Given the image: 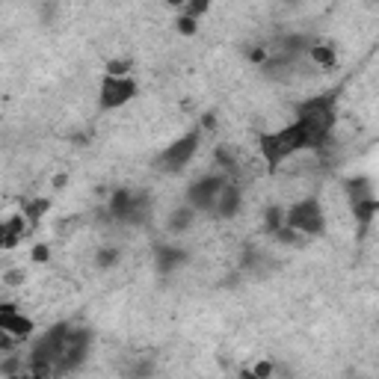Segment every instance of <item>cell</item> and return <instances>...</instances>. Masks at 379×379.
Segmentation results:
<instances>
[{
  "label": "cell",
  "mask_w": 379,
  "mask_h": 379,
  "mask_svg": "<svg viewBox=\"0 0 379 379\" xmlns=\"http://www.w3.org/2000/svg\"><path fill=\"white\" fill-rule=\"evenodd\" d=\"M47 258H51V246H47V243L33 246V261H36V264H45Z\"/></svg>",
  "instance_id": "44dd1931"
},
{
  "label": "cell",
  "mask_w": 379,
  "mask_h": 379,
  "mask_svg": "<svg viewBox=\"0 0 379 379\" xmlns=\"http://www.w3.org/2000/svg\"><path fill=\"white\" fill-rule=\"evenodd\" d=\"M240 207H243V190L237 184H231V181H225L222 193H220V198H216L211 214L216 216V220H234V216L240 214Z\"/></svg>",
  "instance_id": "9c48e42d"
},
{
  "label": "cell",
  "mask_w": 379,
  "mask_h": 379,
  "mask_svg": "<svg viewBox=\"0 0 379 379\" xmlns=\"http://www.w3.org/2000/svg\"><path fill=\"white\" fill-rule=\"evenodd\" d=\"M198 142H202V134H198V130H190V134L178 137L175 142H169V146L160 151V157L154 160V166L160 169V172H181L190 160L196 157Z\"/></svg>",
  "instance_id": "277c9868"
},
{
  "label": "cell",
  "mask_w": 379,
  "mask_h": 379,
  "mask_svg": "<svg viewBox=\"0 0 379 379\" xmlns=\"http://www.w3.org/2000/svg\"><path fill=\"white\" fill-rule=\"evenodd\" d=\"M187 0H166V6H184Z\"/></svg>",
  "instance_id": "cb8c5ba5"
},
{
  "label": "cell",
  "mask_w": 379,
  "mask_h": 379,
  "mask_svg": "<svg viewBox=\"0 0 379 379\" xmlns=\"http://www.w3.org/2000/svg\"><path fill=\"white\" fill-rule=\"evenodd\" d=\"M89 344H92V335H89L87 329H71V332H69V344H65L60 362H56V376L78 371V367L87 362Z\"/></svg>",
  "instance_id": "52a82bcc"
},
{
  "label": "cell",
  "mask_w": 379,
  "mask_h": 379,
  "mask_svg": "<svg viewBox=\"0 0 379 379\" xmlns=\"http://www.w3.org/2000/svg\"><path fill=\"white\" fill-rule=\"evenodd\" d=\"M284 216H288V211H282V207H267V214H264V229H267L270 234H276L282 225L288 222Z\"/></svg>",
  "instance_id": "9a60e30c"
},
{
  "label": "cell",
  "mask_w": 379,
  "mask_h": 379,
  "mask_svg": "<svg viewBox=\"0 0 379 379\" xmlns=\"http://www.w3.org/2000/svg\"><path fill=\"white\" fill-rule=\"evenodd\" d=\"M193 220H196V207L181 205V207H175V211L169 214L166 229L172 231V234H184V231H190V225H193Z\"/></svg>",
  "instance_id": "5bb4252c"
},
{
  "label": "cell",
  "mask_w": 379,
  "mask_h": 379,
  "mask_svg": "<svg viewBox=\"0 0 379 379\" xmlns=\"http://www.w3.org/2000/svg\"><path fill=\"white\" fill-rule=\"evenodd\" d=\"M119 249H113V246H107V249H98V255H95V261H98V267L101 270H110V267H116L119 264Z\"/></svg>",
  "instance_id": "2e32d148"
},
{
  "label": "cell",
  "mask_w": 379,
  "mask_h": 379,
  "mask_svg": "<svg viewBox=\"0 0 379 379\" xmlns=\"http://www.w3.org/2000/svg\"><path fill=\"white\" fill-rule=\"evenodd\" d=\"M36 323L30 317H24L21 311H15V306H0V332H6V335H12L18 341H27L33 335Z\"/></svg>",
  "instance_id": "ba28073f"
},
{
  "label": "cell",
  "mask_w": 379,
  "mask_h": 379,
  "mask_svg": "<svg viewBox=\"0 0 379 379\" xmlns=\"http://www.w3.org/2000/svg\"><path fill=\"white\" fill-rule=\"evenodd\" d=\"M284 220H288L290 229L299 231L302 237H320L326 231V214H323V207H320V202L314 196L302 198V202H297V205H290Z\"/></svg>",
  "instance_id": "3957f363"
},
{
  "label": "cell",
  "mask_w": 379,
  "mask_h": 379,
  "mask_svg": "<svg viewBox=\"0 0 379 379\" xmlns=\"http://www.w3.org/2000/svg\"><path fill=\"white\" fill-rule=\"evenodd\" d=\"M344 190H347V198H349V205L353 202H362V198H374V181L371 178H365V175H356V178H347L344 181Z\"/></svg>",
  "instance_id": "7c38bea8"
},
{
  "label": "cell",
  "mask_w": 379,
  "mask_h": 379,
  "mask_svg": "<svg viewBox=\"0 0 379 379\" xmlns=\"http://www.w3.org/2000/svg\"><path fill=\"white\" fill-rule=\"evenodd\" d=\"M308 60L320 65V69H332L338 62V54H335V45L332 42H311L308 47Z\"/></svg>",
  "instance_id": "4fadbf2b"
},
{
  "label": "cell",
  "mask_w": 379,
  "mask_h": 379,
  "mask_svg": "<svg viewBox=\"0 0 379 379\" xmlns=\"http://www.w3.org/2000/svg\"><path fill=\"white\" fill-rule=\"evenodd\" d=\"M137 98V80L134 78H119V74H104L101 80V92H98V104L101 110H119Z\"/></svg>",
  "instance_id": "5b68a950"
},
{
  "label": "cell",
  "mask_w": 379,
  "mask_h": 379,
  "mask_svg": "<svg viewBox=\"0 0 379 379\" xmlns=\"http://www.w3.org/2000/svg\"><path fill=\"white\" fill-rule=\"evenodd\" d=\"M297 122L308 134V151H323L335 128V95H314L297 107Z\"/></svg>",
  "instance_id": "6da1fadb"
},
{
  "label": "cell",
  "mask_w": 379,
  "mask_h": 379,
  "mask_svg": "<svg viewBox=\"0 0 379 379\" xmlns=\"http://www.w3.org/2000/svg\"><path fill=\"white\" fill-rule=\"evenodd\" d=\"M258 148H261V157H264V163H267V169L276 172L284 160H290L293 154H299V151H308V134H306V128H302V122L293 119L290 125L273 130V134H261Z\"/></svg>",
  "instance_id": "7a4b0ae2"
},
{
  "label": "cell",
  "mask_w": 379,
  "mask_h": 379,
  "mask_svg": "<svg viewBox=\"0 0 379 379\" xmlns=\"http://www.w3.org/2000/svg\"><path fill=\"white\" fill-rule=\"evenodd\" d=\"M222 187H225V175H205V178H198V181H193V184H190V190H187V205L196 207V211L211 214L214 205H216V198H220V193H222Z\"/></svg>",
  "instance_id": "8992f818"
},
{
  "label": "cell",
  "mask_w": 379,
  "mask_h": 379,
  "mask_svg": "<svg viewBox=\"0 0 379 379\" xmlns=\"http://www.w3.org/2000/svg\"><path fill=\"white\" fill-rule=\"evenodd\" d=\"M128 71H130V62L128 60H113V62H107V74H119V78H125Z\"/></svg>",
  "instance_id": "ffe728a7"
},
{
  "label": "cell",
  "mask_w": 379,
  "mask_h": 379,
  "mask_svg": "<svg viewBox=\"0 0 379 379\" xmlns=\"http://www.w3.org/2000/svg\"><path fill=\"white\" fill-rule=\"evenodd\" d=\"M47 207H51V205H47L45 198H39V202H27V205H24V216H27L30 222H36V220H42V214L47 211Z\"/></svg>",
  "instance_id": "ac0fdd59"
},
{
  "label": "cell",
  "mask_w": 379,
  "mask_h": 379,
  "mask_svg": "<svg viewBox=\"0 0 379 379\" xmlns=\"http://www.w3.org/2000/svg\"><path fill=\"white\" fill-rule=\"evenodd\" d=\"M207 9H211V0H187V3H184V15H190V18H196V21H198Z\"/></svg>",
  "instance_id": "e0dca14e"
},
{
  "label": "cell",
  "mask_w": 379,
  "mask_h": 379,
  "mask_svg": "<svg viewBox=\"0 0 379 379\" xmlns=\"http://www.w3.org/2000/svg\"><path fill=\"white\" fill-rule=\"evenodd\" d=\"M6 284H18V282H24V270H9L6 276H3Z\"/></svg>",
  "instance_id": "7402d4cb"
},
{
  "label": "cell",
  "mask_w": 379,
  "mask_h": 379,
  "mask_svg": "<svg viewBox=\"0 0 379 379\" xmlns=\"http://www.w3.org/2000/svg\"><path fill=\"white\" fill-rule=\"evenodd\" d=\"M154 261H157L160 273H172L178 267H184V264L190 261V255L184 249H178V246H172V243H160L154 249Z\"/></svg>",
  "instance_id": "30bf717a"
},
{
  "label": "cell",
  "mask_w": 379,
  "mask_h": 379,
  "mask_svg": "<svg viewBox=\"0 0 379 379\" xmlns=\"http://www.w3.org/2000/svg\"><path fill=\"white\" fill-rule=\"evenodd\" d=\"M24 229H27V216L24 214H15V216H9V220L3 222V229H0V237H3V249H12V246L21 243V237H24Z\"/></svg>",
  "instance_id": "8fae6325"
},
{
  "label": "cell",
  "mask_w": 379,
  "mask_h": 379,
  "mask_svg": "<svg viewBox=\"0 0 379 379\" xmlns=\"http://www.w3.org/2000/svg\"><path fill=\"white\" fill-rule=\"evenodd\" d=\"M249 374H252V376H270V374H273V365H267V362H264V365H255Z\"/></svg>",
  "instance_id": "603a6c76"
},
{
  "label": "cell",
  "mask_w": 379,
  "mask_h": 379,
  "mask_svg": "<svg viewBox=\"0 0 379 379\" xmlns=\"http://www.w3.org/2000/svg\"><path fill=\"white\" fill-rule=\"evenodd\" d=\"M175 24H178V33H181V36H196V30H198L196 18H190V15H181Z\"/></svg>",
  "instance_id": "d6986e66"
}]
</instances>
